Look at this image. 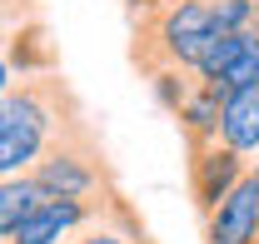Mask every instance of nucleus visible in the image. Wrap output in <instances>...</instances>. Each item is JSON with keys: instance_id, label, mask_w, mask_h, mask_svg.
<instances>
[{"instance_id": "1", "label": "nucleus", "mask_w": 259, "mask_h": 244, "mask_svg": "<svg viewBox=\"0 0 259 244\" xmlns=\"http://www.w3.org/2000/svg\"><path fill=\"white\" fill-rule=\"evenodd\" d=\"M85 110L75 90L60 80V70L25 75L20 90L5 85L0 95V170L5 175H30L60 140L85 130Z\"/></svg>"}, {"instance_id": "2", "label": "nucleus", "mask_w": 259, "mask_h": 244, "mask_svg": "<svg viewBox=\"0 0 259 244\" xmlns=\"http://www.w3.org/2000/svg\"><path fill=\"white\" fill-rule=\"evenodd\" d=\"M220 35L214 20V0H175L164 5L160 15H145L135 20V40H130V65L150 80L169 65H190L199 70L209 40Z\"/></svg>"}, {"instance_id": "3", "label": "nucleus", "mask_w": 259, "mask_h": 244, "mask_svg": "<svg viewBox=\"0 0 259 244\" xmlns=\"http://www.w3.org/2000/svg\"><path fill=\"white\" fill-rule=\"evenodd\" d=\"M30 175L50 199H100V194H115V175H110V159L100 150L95 125H85L80 135L60 140Z\"/></svg>"}, {"instance_id": "4", "label": "nucleus", "mask_w": 259, "mask_h": 244, "mask_svg": "<svg viewBox=\"0 0 259 244\" xmlns=\"http://www.w3.org/2000/svg\"><path fill=\"white\" fill-rule=\"evenodd\" d=\"M239 180H249V154H239L234 145L214 140L204 150H190V199L199 219L220 210V199H229L239 189Z\"/></svg>"}, {"instance_id": "5", "label": "nucleus", "mask_w": 259, "mask_h": 244, "mask_svg": "<svg viewBox=\"0 0 259 244\" xmlns=\"http://www.w3.org/2000/svg\"><path fill=\"white\" fill-rule=\"evenodd\" d=\"M115 194H120V189H115ZM115 194H100V199H45L35 214H25V219L5 234V244H65L75 229H85L95 214L110 210Z\"/></svg>"}, {"instance_id": "6", "label": "nucleus", "mask_w": 259, "mask_h": 244, "mask_svg": "<svg viewBox=\"0 0 259 244\" xmlns=\"http://www.w3.org/2000/svg\"><path fill=\"white\" fill-rule=\"evenodd\" d=\"M199 75L214 85V90H244V85H254L259 80V30H220L209 40V50H204V60H199Z\"/></svg>"}, {"instance_id": "7", "label": "nucleus", "mask_w": 259, "mask_h": 244, "mask_svg": "<svg viewBox=\"0 0 259 244\" xmlns=\"http://www.w3.org/2000/svg\"><path fill=\"white\" fill-rule=\"evenodd\" d=\"M204 244H259V184L254 175L220 199V210L204 214Z\"/></svg>"}, {"instance_id": "8", "label": "nucleus", "mask_w": 259, "mask_h": 244, "mask_svg": "<svg viewBox=\"0 0 259 244\" xmlns=\"http://www.w3.org/2000/svg\"><path fill=\"white\" fill-rule=\"evenodd\" d=\"M175 125H180V135H185V145L190 150H204V145H214L220 140V120H225V90H214L204 75L190 85V95L169 110Z\"/></svg>"}, {"instance_id": "9", "label": "nucleus", "mask_w": 259, "mask_h": 244, "mask_svg": "<svg viewBox=\"0 0 259 244\" xmlns=\"http://www.w3.org/2000/svg\"><path fill=\"white\" fill-rule=\"evenodd\" d=\"M65 244H155L150 234H145V224H140V214L130 210L125 194H115V205L105 214H95L85 229H75Z\"/></svg>"}, {"instance_id": "10", "label": "nucleus", "mask_w": 259, "mask_h": 244, "mask_svg": "<svg viewBox=\"0 0 259 244\" xmlns=\"http://www.w3.org/2000/svg\"><path fill=\"white\" fill-rule=\"evenodd\" d=\"M15 65H20V75L55 70V45H50L45 25H20L10 35V45H5V75H15Z\"/></svg>"}, {"instance_id": "11", "label": "nucleus", "mask_w": 259, "mask_h": 244, "mask_svg": "<svg viewBox=\"0 0 259 244\" xmlns=\"http://www.w3.org/2000/svg\"><path fill=\"white\" fill-rule=\"evenodd\" d=\"M50 194L35 184V175H5V184H0V234H10L25 214H35L40 205H45Z\"/></svg>"}, {"instance_id": "12", "label": "nucleus", "mask_w": 259, "mask_h": 244, "mask_svg": "<svg viewBox=\"0 0 259 244\" xmlns=\"http://www.w3.org/2000/svg\"><path fill=\"white\" fill-rule=\"evenodd\" d=\"M125 10H130V20H145V15H160L164 0H125Z\"/></svg>"}, {"instance_id": "13", "label": "nucleus", "mask_w": 259, "mask_h": 244, "mask_svg": "<svg viewBox=\"0 0 259 244\" xmlns=\"http://www.w3.org/2000/svg\"><path fill=\"white\" fill-rule=\"evenodd\" d=\"M249 175H254V184H259V159H249Z\"/></svg>"}, {"instance_id": "14", "label": "nucleus", "mask_w": 259, "mask_h": 244, "mask_svg": "<svg viewBox=\"0 0 259 244\" xmlns=\"http://www.w3.org/2000/svg\"><path fill=\"white\" fill-rule=\"evenodd\" d=\"M254 30H259V0H254Z\"/></svg>"}, {"instance_id": "15", "label": "nucleus", "mask_w": 259, "mask_h": 244, "mask_svg": "<svg viewBox=\"0 0 259 244\" xmlns=\"http://www.w3.org/2000/svg\"><path fill=\"white\" fill-rule=\"evenodd\" d=\"M164 5H175V0H164Z\"/></svg>"}]
</instances>
